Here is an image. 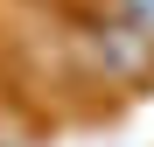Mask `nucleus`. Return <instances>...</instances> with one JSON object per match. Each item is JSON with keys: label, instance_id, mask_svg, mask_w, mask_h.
<instances>
[{"label": "nucleus", "instance_id": "f257e3e1", "mask_svg": "<svg viewBox=\"0 0 154 147\" xmlns=\"http://www.w3.org/2000/svg\"><path fill=\"white\" fill-rule=\"evenodd\" d=\"M119 7H126V14H133V28H140V35L154 42V0H119Z\"/></svg>", "mask_w": 154, "mask_h": 147}]
</instances>
